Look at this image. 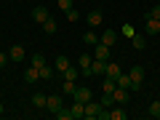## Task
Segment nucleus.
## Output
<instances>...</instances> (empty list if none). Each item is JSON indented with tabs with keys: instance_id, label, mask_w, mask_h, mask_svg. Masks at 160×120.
<instances>
[{
	"instance_id": "nucleus-1",
	"label": "nucleus",
	"mask_w": 160,
	"mask_h": 120,
	"mask_svg": "<svg viewBox=\"0 0 160 120\" xmlns=\"http://www.w3.org/2000/svg\"><path fill=\"white\" fill-rule=\"evenodd\" d=\"M128 78H131V91H139L144 83V67H131Z\"/></svg>"
},
{
	"instance_id": "nucleus-2",
	"label": "nucleus",
	"mask_w": 160,
	"mask_h": 120,
	"mask_svg": "<svg viewBox=\"0 0 160 120\" xmlns=\"http://www.w3.org/2000/svg\"><path fill=\"white\" fill-rule=\"evenodd\" d=\"M72 96H75V102H80V104H88V102L93 99V93H91V88H83V86H78Z\"/></svg>"
},
{
	"instance_id": "nucleus-3",
	"label": "nucleus",
	"mask_w": 160,
	"mask_h": 120,
	"mask_svg": "<svg viewBox=\"0 0 160 120\" xmlns=\"http://www.w3.org/2000/svg\"><path fill=\"white\" fill-rule=\"evenodd\" d=\"M104 72H107V62H102V59H93L91 67H88L83 75H104Z\"/></svg>"
},
{
	"instance_id": "nucleus-4",
	"label": "nucleus",
	"mask_w": 160,
	"mask_h": 120,
	"mask_svg": "<svg viewBox=\"0 0 160 120\" xmlns=\"http://www.w3.org/2000/svg\"><path fill=\"white\" fill-rule=\"evenodd\" d=\"M48 16H51V13H48L46 6H35V8H32V22H35V24H43Z\"/></svg>"
},
{
	"instance_id": "nucleus-5",
	"label": "nucleus",
	"mask_w": 160,
	"mask_h": 120,
	"mask_svg": "<svg viewBox=\"0 0 160 120\" xmlns=\"http://www.w3.org/2000/svg\"><path fill=\"white\" fill-rule=\"evenodd\" d=\"M93 59H102V62H109V46H104L102 40H99L96 46H93Z\"/></svg>"
},
{
	"instance_id": "nucleus-6",
	"label": "nucleus",
	"mask_w": 160,
	"mask_h": 120,
	"mask_svg": "<svg viewBox=\"0 0 160 120\" xmlns=\"http://www.w3.org/2000/svg\"><path fill=\"white\" fill-rule=\"evenodd\" d=\"M99 112H102V104L91 99V102L86 104V118H88V120H96V118H99Z\"/></svg>"
},
{
	"instance_id": "nucleus-7",
	"label": "nucleus",
	"mask_w": 160,
	"mask_h": 120,
	"mask_svg": "<svg viewBox=\"0 0 160 120\" xmlns=\"http://www.w3.org/2000/svg\"><path fill=\"white\" fill-rule=\"evenodd\" d=\"M144 32H147V35H158L160 32V19L147 16V22H144Z\"/></svg>"
},
{
	"instance_id": "nucleus-8",
	"label": "nucleus",
	"mask_w": 160,
	"mask_h": 120,
	"mask_svg": "<svg viewBox=\"0 0 160 120\" xmlns=\"http://www.w3.org/2000/svg\"><path fill=\"white\" fill-rule=\"evenodd\" d=\"M115 104H123V107H126L128 104V99H131V93H128V88H115Z\"/></svg>"
},
{
	"instance_id": "nucleus-9",
	"label": "nucleus",
	"mask_w": 160,
	"mask_h": 120,
	"mask_svg": "<svg viewBox=\"0 0 160 120\" xmlns=\"http://www.w3.org/2000/svg\"><path fill=\"white\" fill-rule=\"evenodd\" d=\"M99 40H102L104 46H109V48H112L115 43H118V32H115V29H104V32H102V38H99Z\"/></svg>"
},
{
	"instance_id": "nucleus-10",
	"label": "nucleus",
	"mask_w": 160,
	"mask_h": 120,
	"mask_svg": "<svg viewBox=\"0 0 160 120\" xmlns=\"http://www.w3.org/2000/svg\"><path fill=\"white\" fill-rule=\"evenodd\" d=\"M24 56H27V53H24L22 46H11L8 48V59H11V62H24Z\"/></svg>"
},
{
	"instance_id": "nucleus-11",
	"label": "nucleus",
	"mask_w": 160,
	"mask_h": 120,
	"mask_svg": "<svg viewBox=\"0 0 160 120\" xmlns=\"http://www.w3.org/2000/svg\"><path fill=\"white\" fill-rule=\"evenodd\" d=\"M59 107H62V96H59V93H51L48 102H46V109H48V112H56Z\"/></svg>"
},
{
	"instance_id": "nucleus-12",
	"label": "nucleus",
	"mask_w": 160,
	"mask_h": 120,
	"mask_svg": "<svg viewBox=\"0 0 160 120\" xmlns=\"http://www.w3.org/2000/svg\"><path fill=\"white\" fill-rule=\"evenodd\" d=\"M38 80H40V69H38V67H29L27 72H24V83L32 86V83H38Z\"/></svg>"
},
{
	"instance_id": "nucleus-13",
	"label": "nucleus",
	"mask_w": 160,
	"mask_h": 120,
	"mask_svg": "<svg viewBox=\"0 0 160 120\" xmlns=\"http://www.w3.org/2000/svg\"><path fill=\"white\" fill-rule=\"evenodd\" d=\"M102 11H91V13H88V16H86V22H88V27H102Z\"/></svg>"
},
{
	"instance_id": "nucleus-14",
	"label": "nucleus",
	"mask_w": 160,
	"mask_h": 120,
	"mask_svg": "<svg viewBox=\"0 0 160 120\" xmlns=\"http://www.w3.org/2000/svg\"><path fill=\"white\" fill-rule=\"evenodd\" d=\"M115 86H118V88H128V91H131V78H128V72H120L118 78H115Z\"/></svg>"
},
{
	"instance_id": "nucleus-15",
	"label": "nucleus",
	"mask_w": 160,
	"mask_h": 120,
	"mask_svg": "<svg viewBox=\"0 0 160 120\" xmlns=\"http://www.w3.org/2000/svg\"><path fill=\"white\" fill-rule=\"evenodd\" d=\"M72 120H80V118H86V104H80V102H75L72 107Z\"/></svg>"
},
{
	"instance_id": "nucleus-16",
	"label": "nucleus",
	"mask_w": 160,
	"mask_h": 120,
	"mask_svg": "<svg viewBox=\"0 0 160 120\" xmlns=\"http://www.w3.org/2000/svg\"><path fill=\"white\" fill-rule=\"evenodd\" d=\"M115 78H109V75H104V80H102V91L104 93H115Z\"/></svg>"
},
{
	"instance_id": "nucleus-17",
	"label": "nucleus",
	"mask_w": 160,
	"mask_h": 120,
	"mask_svg": "<svg viewBox=\"0 0 160 120\" xmlns=\"http://www.w3.org/2000/svg\"><path fill=\"white\" fill-rule=\"evenodd\" d=\"M40 27H43V32H48V35H53V32H56V27H59V24H56V19H51V16H48L46 22L40 24Z\"/></svg>"
},
{
	"instance_id": "nucleus-18",
	"label": "nucleus",
	"mask_w": 160,
	"mask_h": 120,
	"mask_svg": "<svg viewBox=\"0 0 160 120\" xmlns=\"http://www.w3.org/2000/svg\"><path fill=\"white\" fill-rule=\"evenodd\" d=\"M109 120H126V112H123V104L109 109Z\"/></svg>"
},
{
	"instance_id": "nucleus-19",
	"label": "nucleus",
	"mask_w": 160,
	"mask_h": 120,
	"mask_svg": "<svg viewBox=\"0 0 160 120\" xmlns=\"http://www.w3.org/2000/svg\"><path fill=\"white\" fill-rule=\"evenodd\" d=\"M83 43H86V46H96V43H99V35L93 32V29H88V32L83 35Z\"/></svg>"
},
{
	"instance_id": "nucleus-20",
	"label": "nucleus",
	"mask_w": 160,
	"mask_h": 120,
	"mask_svg": "<svg viewBox=\"0 0 160 120\" xmlns=\"http://www.w3.org/2000/svg\"><path fill=\"white\" fill-rule=\"evenodd\" d=\"M46 102H48L46 93H35V96H32V104H35L38 109H46Z\"/></svg>"
},
{
	"instance_id": "nucleus-21",
	"label": "nucleus",
	"mask_w": 160,
	"mask_h": 120,
	"mask_svg": "<svg viewBox=\"0 0 160 120\" xmlns=\"http://www.w3.org/2000/svg\"><path fill=\"white\" fill-rule=\"evenodd\" d=\"M99 104H102L104 109H112L115 107V96H112V93H102V102H99Z\"/></svg>"
},
{
	"instance_id": "nucleus-22",
	"label": "nucleus",
	"mask_w": 160,
	"mask_h": 120,
	"mask_svg": "<svg viewBox=\"0 0 160 120\" xmlns=\"http://www.w3.org/2000/svg\"><path fill=\"white\" fill-rule=\"evenodd\" d=\"M91 62H93L91 53H80V72H86V69L91 67Z\"/></svg>"
},
{
	"instance_id": "nucleus-23",
	"label": "nucleus",
	"mask_w": 160,
	"mask_h": 120,
	"mask_svg": "<svg viewBox=\"0 0 160 120\" xmlns=\"http://www.w3.org/2000/svg\"><path fill=\"white\" fill-rule=\"evenodd\" d=\"M78 72H80V69H75V67H72V64H69V67H67V69H64V72H62V75H64V80H75V83H78Z\"/></svg>"
},
{
	"instance_id": "nucleus-24",
	"label": "nucleus",
	"mask_w": 160,
	"mask_h": 120,
	"mask_svg": "<svg viewBox=\"0 0 160 120\" xmlns=\"http://www.w3.org/2000/svg\"><path fill=\"white\" fill-rule=\"evenodd\" d=\"M120 72H123V69H120L115 62H107V72H104V75H109V78H118Z\"/></svg>"
},
{
	"instance_id": "nucleus-25",
	"label": "nucleus",
	"mask_w": 160,
	"mask_h": 120,
	"mask_svg": "<svg viewBox=\"0 0 160 120\" xmlns=\"http://www.w3.org/2000/svg\"><path fill=\"white\" fill-rule=\"evenodd\" d=\"M53 115H56L59 120H72V109H64V107H59Z\"/></svg>"
},
{
	"instance_id": "nucleus-26",
	"label": "nucleus",
	"mask_w": 160,
	"mask_h": 120,
	"mask_svg": "<svg viewBox=\"0 0 160 120\" xmlns=\"http://www.w3.org/2000/svg\"><path fill=\"white\" fill-rule=\"evenodd\" d=\"M53 78V69L48 67V64H43V67H40V80H51Z\"/></svg>"
},
{
	"instance_id": "nucleus-27",
	"label": "nucleus",
	"mask_w": 160,
	"mask_h": 120,
	"mask_svg": "<svg viewBox=\"0 0 160 120\" xmlns=\"http://www.w3.org/2000/svg\"><path fill=\"white\" fill-rule=\"evenodd\" d=\"M75 88H78V83H75V80H64L62 93H75Z\"/></svg>"
},
{
	"instance_id": "nucleus-28",
	"label": "nucleus",
	"mask_w": 160,
	"mask_h": 120,
	"mask_svg": "<svg viewBox=\"0 0 160 120\" xmlns=\"http://www.w3.org/2000/svg\"><path fill=\"white\" fill-rule=\"evenodd\" d=\"M147 112H149V118H158V120H160V102H152Z\"/></svg>"
},
{
	"instance_id": "nucleus-29",
	"label": "nucleus",
	"mask_w": 160,
	"mask_h": 120,
	"mask_svg": "<svg viewBox=\"0 0 160 120\" xmlns=\"http://www.w3.org/2000/svg\"><path fill=\"white\" fill-rule=\"evenodd\" d=\"M67 67H69V59H67V56H59V59H56V67H53V69H59V72H64Z\"/></svg>"
},
{
	"instance_id": "nucleus-30",
	"label": "nucleus",
	"mask_w": 160,
	"mask_h": 120,
	"mask_svg": "<svg viewBox=\"0 0 160 120\" xmlns=\"http://www.w3.org/2000/svg\"><path fill=\"white\" fill-rule=\"evenodd\" d=\"M43 64H46V56H43V53H35V56H32V67H43Z\"/></svg>"
},
{
	"instance_id": "nucleus-31",
	"label": "nucleus",
	"mask_w": 160,
	"mask_h": 120,
	"mask_svg": "<svg viewBox=\"0 0 160 120\" xmlns=\"http://www.w3.org/2000/svg\"><path fill=\"white\" fill-rule=\"evenodd\" d=\"M131 43H133V48H144V35H133Z\"/></svg>"
},
{
	"instance_id": "nucleus-32",
	"label": "nucleus",
	"mask_w": 160,
	"mask_h": 120,
	"mask_svg": "<svg viewBox=\"0 0 160 120\" xmlns=\"http://www.w3.org/2000/svg\"><path fill=\"white\" fill-rule=\"evenodd\" d=\"M67 19H69V22H80V11H78V8H69V11H67Z\"/></svg>"
},
{
	"instance_id": "nucleus-33",
	"label": "nucleus",
	"mask_w": 160,
	"mask_h": 120,
	"mask_svg": "<svg viewBox=\"0 0 160 120\" xmlns=\"http://www.w3.org/2000/svg\"><path fill=\"white\" fill-rule=\"evenodd\" d=\"M69 8H72V0H59V11H64V13H67Z\"/></svg>"
},
{
	"instance_id": "nucleus-34",
	"label": "nucleus",
	"mask_w": 160,
	"mask_h": 120,
	"mask_svg": "<svg viewBox=\"0 0 160 120\" xmlns=\"http://www.w3.org/2000/svg\"><path fill=\"white\" fill-rule=\"evenodd\" d=\"M123 35H126V38H133L136 32H133V27H131V24H123Z\"/></svg>"
},
{
	"instance_id": "nucleus-35",
	"label": "nucleus",
	"mask_w": 160,
	"mask_h": 120,
	"mask_svg": "<svg viewBox=\"0 0 160 120\" xmlns=\"http://www.w3.org/2000/svg\"><path fill=\"white\" fill-rule=\"evenodd\" d=\"M147 16H152V19H160V6H152V8H149V13H147Z\"/></svg>"
},
{
	"instance_id": "nucleus-36",
	"label": "nucleus",
	"mask_w": 160,
	"mask_h": 120,
	"mask_svg": "<svg viewBox=\"0 0 160 120\" xmlns=\"http://www.w3.org/2000/svg\"><path fill=\"white\" fill-rule=\"evenodd\" d=\"M8 62H11V59H8V53H3V51H0V69L6 67V64H8Z\"/></svg>"
},
{
	"instance_id": "nucleus-37",
	"label": "nucleus",
	"mask_w": 160,
	"mask_h": 120,
	"mask_svg": "<svg viewBox=\"0 0 160 120\" xmlns=\"http://www.w3.org/2000/svg\"><path fill=\"white\" fill-rule=\"evenodd\" d=\"M3 112H6V109H3V104H0V118H3Z\"/></svg>"
}]
</instances>
